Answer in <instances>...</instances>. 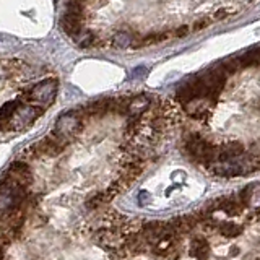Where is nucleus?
Masks as SVG:
<instances>
[{
  "label": "nucleus",
  "mask_w": 260,
  "mask_h": 260,
  "mask_svg": "<svg viewBox=\"0 0 260 260\" xmlns=\"http://www.w3.org/2000/svg\"><path fill=\"white\" fill-rule=\"evenodd\" d=\"M230 15V10H228V8H219V10H216L215 13H213V20H224L226 16Z\"/></svg>",
  "instance_id": "19"
},
{
  "label": "nucleus",
  "mask_w": 260,
  "mask_h": 260,
  "mask_svg": "<svg viewBox=\"0 0 260 260\" xmlns=\"http://www.w3.org/2000/svg\"><path fill=\"white\" fill-rule=\"evenodd\" d=\"M94 39H96V38H94V35H93L91 31H81L77 38H73V41H75V44H77L78 47H81V49H86V47H89V46H93Z\"/></svg>",
  "instance_id": "13"
},
{
  "label": "nucleus",
  "mask_w": 260,
  "mask_h": 260,
  "mask_svg": "<svg viewBox=\"0 0 260 260\" xmlns=\"http://www.w3.org/2000/svg\"><path fill=\"white\" fill-rule=\"evenodd\" d=\"M241 252V249L238 247V246H234V247H231V255H238Z\"/></svg>",
  "instance_id": "22"
},
{
  "label": "nucleus",
  "mask_w": 260,
  "mask_h": 260,
  "mask_svg": "<svg viewBox=\"0 0 260 260\" xmlns=\"http://www.w3.org/2000/svg\"><path fill=\"white\" fill-rule=\"evenodd\" d=\"M216 231L224 239H236V238H239V236L244 233V226L236 224V223L230 221V219H226V221H223L221 224L216 228Z\"/></svg>",
  "instance_id": "10"
},
{
  "label": "nucleus",
  "mask_w": 260,
  "mask_h": 260,
  "mask_svg": "<svg viewBox=\"0 0 260 260\" xmlns=\"http://www.w3.org/2000/svg\"><path fill=\"white\" fill-rule=\"evenodd\" d=\"M165 39H168V32H150L142 38L138 46H151V44H159Z\"/></svg>",
  "instance_id": "15"
},
{
  "label": "nucleus",
  "mask_w": 260,
  "mask_h": 260,
  "mask_svg": "<svg viewBox=\"0 0 260 260\" xmlns=\"http://www.w3.org/2000/svg\"><path fill=\"white\" fill-rule=\"evenodd\" d=\"M219 63H221V67L224 69V72L228 73V75H234V73L238 72L239 69H242L239 60H238V57H234V59H233V57H228V59L221 60Z\"/></svg>",
  "instance_id": "16"
},
{
  "label": "nucleus",
  "mask_w": 260,
  "mask_h": 260,
  "mask_svg": "<svg viewBox=\"0 0 260 260\" xmlns=\"http://www.w3.org/2000/svg\"><path fill=\"white\" fill-rule=\"evenodd\" d=\"M23 104V100L20 98V100H13V101H8L2 106V111H0V119H2V127L7 124L8 120L12 119V116L15 114V111L20 108V106Z\"/></svg>",
  "instance_id": "12"
},
{
  "label": "nucleus",
  "mask_w": 260,
  "mask_h": 260,
  "mask_svg": "<svg viewBox=\"0 0 260 260\" xmlns=\"http://www.w3.org/2000/svg\"><path fill=\"white\" fill-rule=\"evenodd\" d=\"M190 31H192V29H190L189 26H179V28L176 29V36H177V38H185Z\"/></svg>",
  "instance_id": "20"
},
{
  "label": "nucleus",
  "mask_w": 260,
  "mask_h": 260,
  "mask_svg": "<svg viewBox=\"0 0 260 260\" xmlns=\"http://www.w3.org/2000/svg\"><path fill=\"white\" fill-rule=\"evenodd\" d=\"M81 24H83V16H73V15L62 13L59 20V28L62 29V32H65V35L70 36L72 39L77 38L80 32L83 31Z\"/></svg>",
  "instance_id": "9"
},
{
  "label": "nucleus",
  "mask_w": 260,
  "mask_h": 260,
  "mask_svg": "<svg viewBox=\"0 0 260 260\" xmlns=\"http://www.w3.org/2000/svg\"><path fill=\"white\" fill-rule=\"evenodd\" d=\"M57 89H59V81L55 78L43 80L41 83L35 85L26 94H24V103L39 106V108H43L46 111L49 106L54 103L57 96Z\"/></svg>",
  "instance_id": "1"
},
{
  "label": "nucleus",
  "mask_w": 260,
  "mask_h": 260,
  "mask_svg": "<svg viewBox=\"0 0 260 260\" xmlns=\"http://www.w3.org/2000/svg\"><path fill=\"white\" fill-rule=\"evenodd\" d=\"M63 15H73V16H83V4L78 0H67L63 7Z\"/></svg>",
  "instance_id": "14"
},
{
  "label": "nucleus",
  "mask_w": 260,
  "mask_h": 260,
  "mask_svg": "<svg viewBox=\"0 0 260 260\" xmlns=\"http://www.w3.org/2000/svg\"><path fill=\"white\" fill-rule=\"evenodd\" d=\"M151 108V100L146 94H134L127 98V119H142L143 114Z\"/></svg>",
  "instance_id": "7"
},
{
  "label": "nucleus",
  "mask_w": 260,
  "mask_h": 260,
  "mask_svg": "<svg viewBox=\"0 0 260 260\" xmlns=\"http://www.w3.org/2000/svg\"><path fill=\"white\" fill-rule=\"evenodd\" d=\"M43 112H44V109L39 108V106L29 104V103H23L20 108L15 111L12 119L2 127V130H4V132H7V130H12V132H21V130L28 128L29 125L35 124V120Z\"/></svg>",
  "instance_id": "3"
},
{
  "label": "nucleus",
  "mask_w": 260,
  "mask_h": 260,
  "mask_svg": "<svg viewBox=\"0 0 260 260\" xmlns=\"http://www.w3.org/2000/svg\"><path fill=\"white\" fill-rule=\"evenodd\" d=\"M215 104H211L208 100H193V101H189L182 104L181 108L182 111L187 114L189 117H192L193 120H207L211 114V108H213Z\"/></svg>",
  "instance_id": "6"
},
{
  "label": "nucleus",
  "mask_w": 260,
  "mask_h": 260,
  "mask_svg": "<svg viewBox=\"0 0 260 260\" xmlns=\"http://www.w3.org/2000/svg\"><path fill=\"white\" fill-rule=\"evenodd\" d=\"M4 176L12 179V181H15L16 184H20L23 187H28V189L32 185V182H35L32 171L28 162H24V161H13L5 171Z\"/></svg>",
  "instance_id": "5"
},
{
  "label": "nucleus",
  "mask_w": 260,
  "mask_h": 260,
  "mask_svg": "<svg viewBox=\"0 0 260 260\" xmlns=\"http://www.w3.org/2000/svg\"><path fill=\"white\" fill-rule=\"evenodd\" d=\"M146 72H148V70H146L145 67H137V70H135L130 77H132V78H135V77H145V75H146Z\"/></svg>",
  "instance_id": "21"
},
{
  "label": "nucleus",
  "mask_w": 260,
  "mask_h": 260,
  "mask_svg": "<svg viewBox=\"0 0 260 260\" xmlns=\"http://www.w3.org/2000/svg\"><path fill=\"white\" fill-rule=\"evenodd\" d=\"M112 43L117 49H127L128 46H132V43H135V38L130 31L127 29H119L112 38Z\"/></svg>",
  "instance_id": "11"
},
{
  "label": "nucleus",
  "mask_w": 260,
  "mask_h": 260,
  "mask_svg": "<svg viewBox=\"0 0 260 260\" xmlns=\"http://www.w3.org/2000/svg\"><path fill=\"white\" fill-rule=\"evenodd\" d=\"M181 239H182V236L174 230L173 224H171V231L166 233L165 238H162L158 244H154L148 252L153 257H156L158 260H177L182 252Z\"/></svg>",
  "instance_id": "2"
},
{
  "label": "nucleus",
  "mask_w": 260,
  "mask_h": 260,
  "mask_svg": "<svg viewBox=\"0 0 260 260\" xmlns=\"http://www.w3.org/2000/svg\"><path fill=\"white\" fill-rule=\"evenodd\" d=\"M210 24V21L207 18H202L199 21H195L193 23V26H192V31H200V29H205L207 26Z\"/></svg>",
  "instance_id": "18"
},
{
  "label": "nucleus",
  "mask_w": 260,
  "mask_h": 260,
  "mask_svg": "<svg viewBox=\"0 0 260 260\" xmlns=\"http://www.w3.org/2000/svg\"><path fill=\"white\" fill-rule=\"evenodd\" d=\"M4 260H5V258H4Z\"/></svg>",
  "instance_id": "23"
},
{
  "label": "nucleus",
  "mask_w": 260,
  "mask_h": 260,
  "mask_svg": "<svg viewBox=\"0 0 260 260\" xmlns=\"http://www.w3.org/2000/svg\"><path fill=\"white\" fill-rule=\"evenodd\" d=\"M189 255L193 260H208L211 255V244L205 236L197 234L193 236L190 241V247H189Z\"/></svg>",
  "instance_id": "8"
},
{
  "label": "nucleus",
  "mask_w": 260,
  "mask_h": 260,
  "mask_svg": "<svg viewBox=\"0 0 260 260\" xmlns=\"http://www.w3.org/2000/svg\"><path fill=\"white\" fill-rule=\"evenodd\" d=\"M137 200H138L140 205H148L150 200H151V193L148 190H140L137 195Z\"/></svg>",
  "instance_id": "17"
},
{
  "label": "nucleus",
  "mask_w": 260,
  "mask_h": 260,
  "mask_svg": "<svg viewBox=\"0 0 260 260\" xmlns=\"http://www.w3.org/2000/svg\"><path fill=\"white\" fill-rule=\"evenodd\" d=\"M81 132H83V120H81L77 111H69L59 116V119L55 122V127L52 130V134H55L57 137H60L62 140L69 143Z\"/></svg>",
  "instance_id": "4"
}]
</instances>
